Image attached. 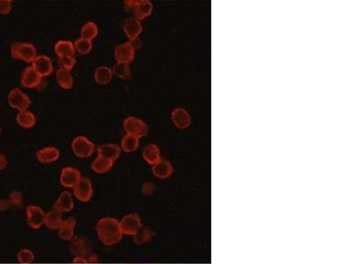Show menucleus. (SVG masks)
<instances>
[{
  "label": "nucleus",
  "instance_id": "1",
  "mask_svg": "<svg viewBox=\"0 0 352 264\" xmlns=\"http://www.w3.org/2000/svg\"><path fill=\"white\" fill-rule=\"evenodd\" d=\"M96 231L99 240L106 246L117 244L123 236L120 221L114 217L101 218L97 222Z\"/></svg>",
  "mask_w": 352,
  "mask_h": 264
},
{
  "label": "nucleus",
  "instance_id": "2",
  "mask_svg": "<svg viewBox=\"0 0 352 264\" xmlns=\"http://www.w3.org/2000/svg\"><path fill=\"white\" fill-rule=\"evenodd\" d=\"M11 56L17 60L33 63L37 57V50L31 43H14L11 46Z\"/></svg>",
  "mask_w": 352,
  "mask_h": 264
},
{
  "label": "nucleus",
  "instance_id": "3",
  "mask_svg": "<svg viewBox=\"0 0 352 264\" xmlns=\"http://www.w3.org/2000/svg\"><path fill=\"white\" fill-rule=\"evenodd\" d=\"M72 252L76 256H82L86 259L87 263H97L98 255H95L91 250L90 242L84 237H77L73 239V243L71 247Z\"/></svg>",
  "mask_w": 352,
  "mask_h": 264
},
{
  "label": "nucleus",
  "instance_id": "4",
  "mask_svg": "<svg viewBox=\"0 0 352 264\" xmlns=\"http://www.w3.org/2000/svg\"><path fill=\"white\" fill-rule=\"evenodd\" d=\"M71 149L78 158L86 159L94 154L95 146L87 137L79 136L75 137L71 143Z\"/></svg>",
  "mask_w": 352,
  "mask_h": 264
},
{
  "label": "nucleus",
  "instance_id": "5",
  "mask_svg": "<svg viewBox=\"0 0 352 264\" xmlns=\"http://www.w3.org/2000/svg\"><path fill=\"white\" fill-rule=\"evenodd\" d=\"M123 129L128 135L137 137L146 136L148 132V126L144 121L135 116H128L123 121Z\"/></svg>",
  "mask_w": 352,
  "mask_h": 264
},
{
  "label": "nucleus",
  "instance_id": "6",
  "mask_svg": "<svg viewBox=\"0 0 352 264\" xmlns=\"http://www.w3.org/2000/svg\"><path fill=\"white\" fill-rule=\"evenodd\" d=\"M122 233L125 235L135 236L143 227L142 219L137 213H129L120 220Z\"/></svg>",
  "mask_w": 352,
  "mask_h": 264
},
{
  "label": "nucleus",
  "instance_id": "7",
  "mask_svg": "<svg viewBox=\"0 0 352 264\" xmlns=\"http://www.w3.org/2000/svg\"><path fill=\"white\" fill-rule=\"evenodd\" d=\"M7 99L10 107L17 109L19 112L28 110L31 104V99L29 96L19 88H14L12 90L8 95Z\"/></svg>",
  "mask_w": 352,
  "mask_h": 264
},
{
  "label": "nucleus",
  "instance_id": "8",
  "mask_svg": "<svg viewBox=\"0 0 352 264\" xmlns=\"http://www.w3.org/2000/svg\"><path fill=\"white\" fill-rule=\"evenodd\" d=\"M27 223L32 229L37 230L44 225L45 212L38 205H28L26 210Z\"/></svg>",
  "mask_w": 352,
  "mask_h": 264
},
{
  "label": "nucleus",
  "instance_id": "9",
  "mask_svg": "<svg viewBox=\"0 0 352 264\" xmlns=\"http://www.w3.org/2000/svg\"><path fill=\"white\" fill-rule=\"evenodd\" d=\"M73 193L75 198L80 202L82 203L89 202L94 194L93 184L89 178L81 177L80 182L73 188Z\"/></svg>",
  "mask_w": 352,
  "mask_h": 264
},
{
  "label": "nucleus",
  "instance_id": "10",
  "mask_svg": "<svg viewBox=\"0 0 352 264\" xmlns=\"http://www.w3.org/2000/svg\"><path fill=\"white\" fill-rule=\"evenodd\" d=\"M81 173L75 167L66 166L61 171L60 183L63 187L73 189L81 179Z\"/></svg>",
  "mask_w": 352,
  "mask_h": 264
},
{
  "label": "nucleus",
  "instance_id": "11",
  "mask_svg": "<svg viewBox=\"0 0 352 264\" xmlns=\"http://www.w3.org/2000/svg\"><path fill=\"white\" fill-rule=\"evenodd\" d=\"M114 55L117 63L130 65L135 57V50L133 49L130 42L122 43L116 46Z\"/></svg>",
  "mask_w": 352,
  "mask_h": 264
},
{
  "label": "nucleus",
  "instance_id": "12",
  "mask_svg": "<svg viewBox=\"0 0 352 264\" xmlns=\"http://www.w3.org/2000/svg\"><path fill=\"white\" fill-rule=\"evenodd\" d=\"M42 81V77L38 74L32 66L26 67L21 73L20 82L22 86L26 88H36L41 85Z\"/></svg>",
  "mask_w": 352,
  "mask_h": 264
},
{
  "label": "nucleus",
  "instance_id": "13",
  "mask_svg": "<svg viewBox=\"0 0 352 264\" xmlns=\"http://www.w3.org/2000/svg\"><path fill=\"white\" fill-rule=\"evenodd\" d=\"M32 67L37 71L38 74L41 77L50 76L54 71L53 63L50 57H47L45 55L37 56L32 63Z\"/></svg>",
  "mask_w": 352,
  "mask_h": 264
},
{
  "label": "nucleus",
  "instance_id": "14",
  "mask_svg": "<svg viewBox=\"0 0 352 264\" xmlns=\"http://www.w3.org/2000/svg\"><path fill=\"white\" fill-rule=\"evenodd\" d=\"M74 208V201L70 192L63 191L53 205V210L58 213H70Z\"/></svg>",
  "mask_w": 352,
  "mask_h": 264
},
{
  "label": "nucleus",
  "instance_id": "15",
  "mask_svg": "<svg viewBox=\"0 0 352 264\" xmlns=\"http://www.w3.org/2000/svg\"><path fill=\"white\" fill-rule=\"evenodd\" d=\"M122 29L127 37L130 39V41H132L136 38H138L143 30V27L139 19H136L135 17H130L124 20L122 25Z\"/></svg>",
  "mask_w": 352,
  "mask_h": 264
},
{
  "label": "nucleus",
  "instance_id": "16",
  "mask_svg": "<svg viewBox=\"0 0 352 264\" xmlns=\"http://www.w3.org/2000/svg\"><path fill=\"white\" fill-rule=\"evenodd\" d=\"M122 149L121 147L116 145V144H105L101 145L97 148L99 157H101L104 159H108L110 161H115L117 160L121 155Z\"/></svg>",
  "mask_w": 352,
  "mask_h": 264
},
{
  "label": "nucleus",
  "instance_id": "17",
  "mask_svg": "<svg viewBox=\"0 0 352 264\" xmlns=\"http://www.w3.org/2000/svg\"><path fill=\"white\" fill-rule=\"evenodd\" d=\"M36 158L41 163L50 164L58 161L60 158V151L56 147H45L36 152Z\"/></svg>",
  "mask_w": 352,
  "mask_h": 264
},
{
  "label": "nucleus",
  "instance_id": "18",
  "mask_svg": "<svg viewBox=\"0 0 352 264\" xmlns=\"http://www.w3.org/2000/svg\"><path fill=\"white\" fill-rule=\"evenodd\" d=\"M76 219L70 217L64 220L60 228L57 230L58 236L63 241H70L74 239L75 234Z\"/></svg>",
  "mask_w": 352,
  "mask_h": 264
},
{
  "label": "nucleus",
  "instance_id": "19",
  "mask_svg": "<svg viewBox=\"0 0 352 264\" xmlns=\"http://www.w3.org/2000/svg\"><path fill=\"white\" fill-rule=\"evenodd\" d=\"M172 120L176 127L180 130L188 128L191 123V117L186 109L176 108L172 112Z\"/></svg>",
  "mask_w": 352,
  "mask_h": 264
},
{
  "label": "nucleus",
  "instance_id": "20",
  "mask_svg": "<svg viewBox=\"0 0 352 264\" xmlns=\"http://www.w3.org/2000/svg\"><path fill=\"white\" fill-rule=\"evenodd\" d=\"M153 10V5L151 4V2L149 0H138L135 1V5H134V11H133V15H135L134 17L139 20L145 19L147 17H149Z\"/></svg>",
  "mask_w": 352,
  "mask_h": 264
},
{
  "label": "nucleus",
  "instance_id": "21",
  "mask_svg": "<svg viewBox=\"0 0 352 264\" xmlns=\"http://www.w3.org/2000/svg\"><path fill=\"white\" fill-rule=\"evenodd\" d=\"M151 171L155 177L159 179H167L173 175L174 167L171 162L167 160H161L160 162L152 165Z\"/></svg>",
  "mask_w": 352,
  "mask_h": 264
},
{
  "label": "nucleus",
  "instance_id": "22",
  "mask_svg": "<svg viewBox=\"0 0 352 264\" xmlns=\"http://www.w3.org/2000/svg\"><path fill=\"white\" fill-rule=\"evenodd\" d=\"M142 155H143L144 160L151 165H155L162 160L161 155H160V148L155 144L147 145L144 148Z\"/></svg>",
  "mask_w": 352,
  "mask_h": 264
},
{
  "label": "nucleus",
  "instance_id": "23",
  "mask_svg": "<svg viewBox=\"0 0 352 264\" xmlns=\"http://www.w3.org/2000/svg\"><path fill=\"white\" fill-rule=\"evenodd\" d=\"M55 52L58 57H75V48L74 43L70 41H58L55 44Z\"/></svg>",
  "mask_w": 352,
  "mask_h": 264
},
{
  "label": "nucleus",
  "instance_id": "24",
  "mask_svg": "<svg viewBox=\"0 0 352 264\" xmlns=\"http://www.w3.org/2000/svg\"><path fill=\"white\" fill-rule=\"evenodd\" d=\"M64 222L63 217H62V213H58L56 211L52 210L50 212L45 214V220H44V225L49 228L50 230L52 231H57L62 226Z\"/></svg>",
  "mask_w": 352,
  "mask_h": 264
},
{
  "label": "nucleus",
  "instance_id": "25",
  "mask_svg": "<svg viewBox=\"0 0 352 264\" xmlns=\"http://www.w3.org/2000/svg\"><path fill=\"white\" fill-rule=\"evenodd\" d=\"M113 77L112 69L108 66H99L94 71V81L100 85H107L110 83Z\"/></svg>",
  "mask_w": 352,
  "mask_h": 264
},
{
  "label": "nucleus",
  "instance_id": "26",
  "mask_svg": "<svg viewBox=\"0 0 352 264\" xmlns=\"http://www.w3.org/2000/svg\"><path fill=\"white\" fill-rule=\"evenodd\" d=\"M56 81L57 84L61 86L63 89L69 90L73 86L74 80L73 77L70 74V71L66 69L60 68L56 72Z\"/></svg>",
  "mask_w": 352,
  "mask_h": 264
},
{
  "label": "nucleus",
  "instance_id": "27",
  "mask_svg": "<svg viewBox=\"0 0 352 264\" xmlns=\"http://www.w3.org/2000/svg\"><path fill=\"white\" fill-rule=\"evenodd\" d=\"M16 122L20 127L30 129L34 126V124L36 123V118L32 112L25 110V111H20L16 116Z\"/></svg>",
  "mask_w": 352,
  "mask_h": 264
},
{
  "label": "nucleus",
  "instance_id": "28",
  "mask_svg": "<svg viewBox=\"0 0 352 264\" xmlns=\"http://www.w3.org/2000/svg\"><path fill=\"white\" fill-rule=\"evenodd\" d=\"M114 165V161L108 160V159H104L101 157H97L92 163V169L95 173H97L99 175H102L108 173V171L112 168Z\"/></svg>",
  "mask_w": 352,
  "mask_h": 264
},
{
  "label": "nucleus",
  "instance_id": "29",
  "mask_svg": "<svg viewBox=\"0 0 352 264\" xmlns=\"http://www.w3.org/2000/svg\"><path fill=\"white\" fill-rule=\"evenodd\" d=\"M138 147H139V139L137 137L128 134L122 137L121 143V149L122 151L129 153L136 151Z\"/></svg>",
  "mask_w": 352,
  "mask_h": 264
},
{
  "label": "nucleus",
  "instance_id": "30",
  "mask_svg": "<svg viewBox=\"0 0 352 264\" xmlns=\"http://www.w3.org/2000/svg\"><path fill=\"white\" fill-rule=\"evenodd\" d=\"M153 235H154V232L151 231L150 228L143 227L136 235L133 236V241L136 245H142V244H145L146 242L151 241Z\"/></svg>",
  "mask_w": 352,
  "mask_h": 264
},
{
  "label": "nucleus",
  "instance_id": "31",
  "mask_svg": "<svg viewBox=\"0 0 352 264\" xmlns=\"http://www.w3.org/2000/svg\"><path fill=\"white\" fill-rule=\"evenodd\" d=\"M98 32L99 29L97 25L93 21H89V22H86L83 26L80 34H81V37L92 41V40H94V38L97 37Z\"/></svg>",
  "mask_w": 352,
  "mask_h": 264
},
{
  "label": "nucleus",
  "instance_id": "32",
  "mask_svg": "<svg viewBox=\"0 0 352 264\" xmlns=\"http://www.w3.org/2000/svg\"><path fill=\"white\" fill-rule=\"evenodd\" d=\"M113 74L117 78L127 80L131 77V68L128 64H122V63H117L112 69Z\"/></svg>",
  "mask_w": 352,
  "mask_h": 264
},
{
  "label": "nucleus",
  "instance_id": "33",
  "mask_svg": "<svg viewBox=\"0 0 352 264\" xmlns=\"http://www.w3.org/2000/svg\"><path fill=\"white\" fill-rule=\"evenodd\" d=\"M74 48L76 51L80 53V55H86L92 50L93 43L92 41L80 37L74 43Z\"/></svg>",
  "mask_w": 352,
  "mask_h": 264
},
{
  "label": "nucleus",
  "instance_id": "34",
  "mask_svg": "<svg viewBox=\"0 0 352 264\" xmlns=\"http://www.w3.org/2000/svg\"><path fill=\"white\" fill-rule=\"evenodd\" d=\"M17 260L19 264H31L34 260V254L28 248H22L17 255Z\"/></svg>",
  "mask_w": 352,
  "mask_h": 264
},
{
  "label": "nucleus",
  "instance_id": "35",
  "mask_svg": "<svg viewBox=\"0 0 352 264\" xmlns=\"http://www.w3.org/2000/svg\"><path fill=\"white\" fill-rule=\"evenodd\" d=\"M8 201L11 207H20L23 203V195L19 190H14L10 193Z\"/></svg>",
  "mask_w": 352,
  "mask_h": 264
},
{
  "label": "nucleus",
  "instance_id": "36",
  "mask_svg": "<svg viewBox=\"0 0 352 264\" xmlns=\"http://www.w3.org/2000/svg\"><path fill=\"white\" fill-rule=\"evenodd\" d=\"M57 62L61 66V68L69 71H71L76 65L75 57H58Z\"/></svg>",
  "mask_w": 352,
  "mask_h": 264
},
{
  "label": "nucleus",
  "instance_id": "37",
  "mask_svg": "<svg viewBox=\"0 0 352 264\" xmlns=\"http://www.w3.org/2000/svg\"><path fill=\"white\" fill-rule=\"evenodd\" d=\"M12 11L11 0H0V15H8Z\"/></svg>",
  "mask_w": 352,
  "mask_h": 264
},
{
  "label": "nucleus",
  "instance_id": "38",
  "mask_svg": "<svg viewBox=\"0 0 352 264\" xmlns=\"http://www.w3.org/2000/svg\"><path fill=\"white\" fill-rule=\"evenodd\" d=\"M154 184L151 182H146L142 186V193L144 196H151L154 192Z\"/></svg>",
  "mask_w": 352,
  "mask_h": 264
},
{
  "label": "nucleus",
  "instance_id": "39",
  "mask_svg": "<svg viewBox=\"0 0 352 264\" xmlns=\"http://www.w3.org/2000/svg\"><path fill=\"white\" fill-rule=\"evenodd\" d=\"M134 5H135L134 0H126V1H124V9L126 10V12L128 13L133 14Z\"/></svg>",
  "mask_w": 352,
  "mask_h": 264
},
{
  "label": "nucleus",
  "instance_id": "40",
  "mask_svg": "<svg viewBox=\"0 0 352 264\" xmlns=\"http://www.w3.org/2000/svg\"><path fill=\"white\" fill-rule=\"evenodd\" d=\"M9 208H11V206H10V203L9 201H8V199L0 198V211L4 212V211H6V210H8Z\"/></svg>",
  "mask_w": 352,
  "mask_h": 264
},
{
  "label": "nucleus",
  "instance_id": "41",
  "mask_svg": "<svg viewBox=\"0 0 352 264\" xmlns=\"http://www.w3.org/2000/svg\"><path fill=\"white\" fill-rule=\"evenodd\" d=\"M7 164H8V161H7L6 156L3 153H0V170L5 169Z\"/></svg>",
  "mask_w": 352,
  "mask_h": 264
},
{
  "label": "nucleus",
  "instance_id": "42",
  "mask_svg": "<svg viewBox=\"0 0 352 264\" xmlns=\"http://www.w3.org/2000/svg\"><path fill=\"white\" fill-rule=\"evenodd\" d=\"M130 43L132 44V46L133 47L134 50H137V49H139V48L141 47V45H142V43H141V41L139 39H138V38H136V39H134V40H132V41L130 42Z\"/></svg>",
  "mask_w": 352,
  "mask_h": 264
},
{
  "label": "nucleus",
  "instance_id": "43",
  "mask_svg": "<svg viewBox=\"0 0 352 264\" xmlns=\"http://www.w3.org/2000/svg\"><path fill=\"white\" fill-rule=\"evenodd\" d=\"M72 263H74V264H87V261L82 256H75L74 259L72 260Z\"/></svg>",
  "mask_w": 352,
  "mask_h": 264
},
{
  "label": "nucleus",
  "instance_id": "44",
  "mask_svg": "<svg viewBox=\"0 0 352 264\" xmlns=\"http://www.w3.org/2000/svg\"><path fill=\"white\" fill-rule=\"evenodd\" d=\"M1 132H2V128L0 126V135H1Z\"/></svg>",
  "mask_w": 352,
  "mask_h": 264
}]
</instances>
